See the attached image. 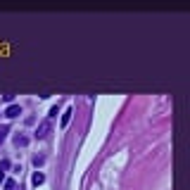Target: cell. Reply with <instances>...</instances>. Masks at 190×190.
<instances>
[{"label":"cell","mask_w":190,"mask_h":190,"mask_svg":"<svg viewBox=\"0 0 190 190\" xmlns=\"http://www.w3.org/2000/svg\"><path fill=\"white\" fill-rule=\"evenodd\" d=\"M43 181H45V176H43V174H36V176H33V186H40Z\"/></svg>","instance_id":"4"},{"label":"cell","mask_w":190,"mask_h":190,"mask_svg":"<svg viewBox=\"0 0 190 190\" xmlns=\"http://www.w3.org/2000/svg\"><path fill=\"white\" fill-rule=\"evenodd\" d=\"M50 121H43V124H40V126L36 128V138H45V135H48V133H50Z\"/></svg>","instance_id":"1"},{"label":"cell","mask_w":190,"mask_h":190,"mask_svg":"<svg viewBox=\"0 0 190 190\" xmlns=\"http://www.w3.org/2000/svg\"><path fill=\"white\" fill-rule=\"evenodd\" d=\"M5 190H17V183H14V181H7V186H5Z\"/></svg>","instance_id":"6"},{"label":"cell","mask_w":190,"mask_h":190,"mask_svg":"<svg viewBox=\"0 0 190 190\" xmlns=\"http://www.w3.org/2000/svg\"><path fill=\"white\" fill-rule=\"evenodd\" d=\"M14 143H17V145H26V143H29V140H26V138H24V135H17V138H14Z\"/></svg>","instance_id":"5"},{"label":"cell","mask_w":190,"mask_h":190,"mask_svg":"<svg viewBox=\"0 0 190 190\" xmlns=\"http://www.w3.org/2000/svg\"><path fill=\"white\" fill-rule=\"evenodd\" d=\"M5 114H7L10 119H12V117H19V114H22V107H19V105H10V107L5 109Z\"/></svg>","instance_id":"2"},{"label":"cell","mask_w":190,"mask_h":190,"mask_svg":"<svg viewBox=\"0 0 190 190\" xmlns=\"http://www.w3.org/2000/svg\"><path fill=\"white\" fill-rule=\"evenodd\" d=\"M69 119H71V109H67V112L62 114V128L67 126V124H69Z\"/></svg>","instance_id":"3"},{"label":"cell","mask_w":190,"mask_h":190,"mask_svg":"<svg viewBox=\"0 0 190 190\" xmlns=\"http://www.w3.org/2000/svg\"><path fill=\"white\" fill-rule=\"evenodd\" d=\"M2 178H5V174H2V171H0V181H2Z\"/></svg>","instance_id":"7"}]
</instances>
